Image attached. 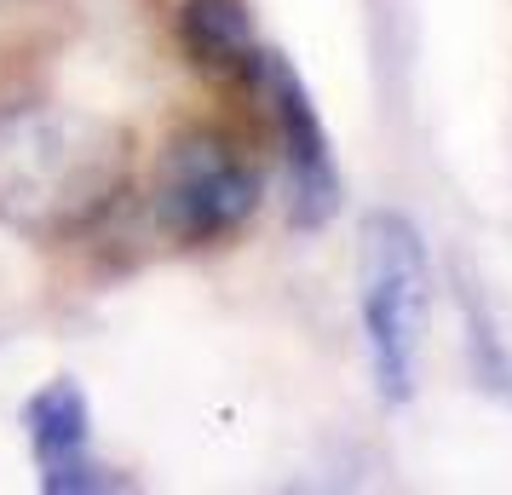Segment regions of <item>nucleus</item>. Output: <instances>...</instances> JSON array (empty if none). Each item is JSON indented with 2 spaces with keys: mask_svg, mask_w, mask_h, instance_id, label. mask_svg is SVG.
<instances>
[{
  "mask_svg": "<svg viewBox=\"0 0 512 495\" xmlns=\"http://www.w3.org/2000/svg\"><path fill=\"white\" fill-rule=\"evenodd\" d=\"M179 47L202 75L213 81H236V87H254L265 47L254 35V18L242 0H185L179 6Z\"/></svg>",
  "mask_w": 512,
  "mask_h": 495,
  "instance_id": "6",
  "label": "nucleus"
},
{
  "mask_svg": "<svg viewBox=\"0 0 512 495\" xmlns=\"http://www.w3.org/2000/svg\"><path fill=\"white\" fill-rule=\"evenodd\" d=\"M259 167L225 133H185L167 144L156 173V219L179 242H225L259 208Z\"/></svg>",
  "mask_w": 512,
  "mask_h": 495,
  "instance_id": "3",
  "label": "nucleus"
},
{
  "mask_svg": "<svg viewBox=\"0 0 512 495\" xmlns=\"http://www.w3.org/2000/svg\"><path fill=\"white\" fill-rule=\"evenodd\" d=\"M127 179V139L70 104L0 110V225L75 231Z\"/></svg>",
  "mask_w": 512,
  "mask_h": 495,
  "instance_id": "1",
  "label": "nucleus"
},
{
  "mask_svg": "<svg viewBox=\"0 0 512 495\" xmlns=\"http://www.w3.org/2000/svg\"><path fill=\"white\" fill-rule=\"evenodd\" d=\"M466 329H472V363H478V380H484L489 392H501V398H512V363L507 352H501V340L489 334L484 311L466 300Z\"/></svg>",
  "mask_w": 512,
  "mask_h": 495,
  "instance_id": "7",
  "label": "nucleus"
},
{
  "mask_svg": "<svg viewBox=\"0 0 512 495\" xmlns=\"http://www.w3.org/2000/svg\"><path fill=\"white\" fill-rule=\"evenodd\" d=\"M426 300H432V265L420 231L403 213H374L357 248V311H363L374 386L386 403H409L415 392Z\"/></svg>",
  "mask_w": 512,
  "mask_h": 495,
  "instance_id": "2",
  "label": "nucleus"
},
{
  "mask_svg": "<svg viewBox=\"0 0 512 495\" xmlns=\"http://www.w3.org/2000/svg\"><path fill=\"white\" fill-rule=\"evenodd\" d=\"M24 426H29V449H35V467H41V490L52 495H81V490H98L104 472H98L93 449V415H87V398L75 380H52L41 386L24 409Z\"/></svg>",
  "mask_w": 512,
  "mask_h": 495,
  "instance_id": "5",
  "label": "nucleus"
},
{
  "mask_svg": "<svg viewBox=\"0 0 512 495\" xmlns=\"http://www.w3.org/2000/svg\"><path fill=\"white\" fill-rule=\"evenodd\" d=\"M254 87L271 104V121H277L282 139V167H288V213L300 231H317L334 219L340 208V167H334V150H328V133L317 121V104L305 93V81L294 75L288 58L265 52Z\"/></svg>",
  "mask_w": 512,
  "mask_h": 495,
  "instance_id": "4",
  "label": "nucleus"
}]
</instances>
